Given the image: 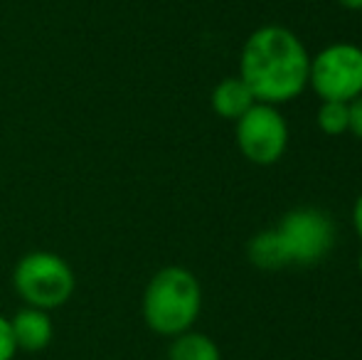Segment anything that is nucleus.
<instances>
[{
	"instance_id": "1",
	"label": "nucleus",
	"mask_w": 362,
	"mask_h": 360,
	"mask_svg": "<svg viewBox=\"0 0 362 360\" xmlns=\"http://www.w3.org/2000/svg\"><path fill=\"white\" fill-rule=\"evenodd\" d=\"M310 54L284 25H264L247 37L239 54V79L262 104H286L308 87Z\"/></svg>"
},
{
	"instance_id": "16",
	"label": "nucleus",
	"mask_w": 362,
	"mask_h": 360,
	"mask_svg": "<svg viewBox=\"0 0 362 360\" xmlns=\"http://www.w3.org/2000/svg\"><path fill=\"white\" fill-rule=\"evenodd\" d=\"M358 269H360V277H362V255H360V260H358Z\"/></svg>"
},
{
	"instance_id": "14",
	"label": "nucleus",
	"mask_w": 362,
	"mask_h": 360,
	"mask_svg": "<svg viewBox=\"0 0 362 360\" xmlns=\"http://www.w3.org/2000/svg\"><path fill=\"white\" fill-rule=\"evenodd\" d=\"M353 225H355V232H358V237L362 240V192L358 195V200H355V207H353Z\"/></svg>"
},
{
	"instance_id": "6",
	"label": "nucleus",
	"mask_w": 362,
	"mask_h": 360,
	"mask_svg": "<svg viewBox=\"0 0 362 360\" xmlns=\"http://www.w3.org/2000/svg\"><path fill=\"white\" fill-rule=\"evenodd\" d=\"M237 146L254 166H274L288 146V126L272 104H257L237 119Z\"/></svg>"
},
{
	"instance_id": "2",
	"label": "nucleus",
	"mask_w": 362,
	"mask_h": 360,
	"mask_svg": "<svg viewBox=\"0 0 362 360\" xmlns=\"http://www.w3.org/2000/svg\"><path fill=\"white\" fill-rule=\"evenodd\" d=\"M144 321L153 333L175 338L195 326L202 311V286L185 267H163L148 281L141 298Z\"/></svg>"
},
{
	"instance_id": "5",
	"label": "nucleus",
	"mask_w": 362,
	"mask_h": 360,
	"mask_svg": "<svg viewBox=\"0 0 362 360\" xmlns=\"http://www.w3.org/2000/svg\"><path fill=\"white\" fill-rule=\"evenodd\" d=\"M308 84L320 99L353 101L362 94V47L333 42L310 57Z\"/></svg>"
},
{
	"instance_id": "9",
	"label": "nucleus",
	"mask_w": 362,
	"mask_h": 360,
	"mask_svg": "<svg viewBox=\"0 0 362 360\" xmlns=\"http://www.w3.org/2000/svg\"><path fill=\"white\" fill-rule=\"evenodd\" d=\"M247 255H249V262H252L254 267H259V269L274 272V269L288 267L286 250H284V242L276 230L257 232V235L249 240Z\"/></svg>"
},
{
	"instance_id": "11",
	"label": "nucleus",
	"mask_w": 362,
	"mask_h": 360,
	"mask_svg": "<svg viewBox=\"0 0 362 360\" xmlns=\"http://www.w3.org/2000/svg\"><path fill=\"white\" fill-rule=\"evenodd\" d=\"M315 121H318V129L328 136H340L350 129V101H333L325 99L323 104L318 106V114H315Z\"/></svg>"
},
{
	"instance_id": "10",
	"label": "nucleus",
	"mask_w": 362,
	"mask_h": 360,
	"mask_svg": "<svg viewBox=\"0 0 362 360\" xmlns=\"http://www.w3.org/2000/svg\"><path fill=\"white\" fill-rule=\"evenodd\" d=\"M168 360H222V353L210 336L190 328L170 341Z\"/></svg>"
},
{
	"instance_id": "15",
	"label": "nucleus",
	"mask_w": 362,
	"mask_h": 360,
	"mask_svg": "<svg viewBox=\"0 0 362 360\" xmlns=\"http://www.w3.org/2000/svg\"><path fill=\"white\" fill-rule=\"evenodd\" d=\"M338 3L348 10H362V0H338Z\"/></svg>"
},
{
	"instance_id": "7",
	"label": "nucleus",
	"mask_w": 362,
	"mask_h": 360,
	"mask_svg": "<svg viewBox=\"0 0 362 360\" xmlns=\"http://www.w3.org/2000/svg\"><path fill=\"white\" fill-rule=\"evenodd\" d=\"M18 351L25 353H40L52 343L54 338V323L49 311L35 306H23L13 318H10Z\"/></svg>"
},
{
	"instance_id": "12",
	"label": "nucleus",
	"mask_w": 362,
	"mask_h": 360,
	"mask_svg": "<svg viewBox=\"0 0 362 360\" xmlns=\"http://www.w3.org/2000/svg\"><path fill=\"white\" fill-rule=\"evenodd\" d=\"M18 353V343H15L13 328H10V318L0 313V360H13Z\"/></svg>"
},
{
	"instance_id": "8",
	"label": "nucleus",
	"mask_w": 362,
	"mask_h": 360,
	"mask_svg": "<svg viewBox=\"0 0 362 360\" xmlns=\"http://www.w3.org/2000/svg\"><path fill=\"white\" fill-rule=\"evenodd\" d=\"M210 104L217 116H222L227 121H237L239 116H244L257 104V99L239 77H227L212 89Z\"/></svg>"
},
{
	"instance_id": "13",
	"label": "nucleus",
	"mask_w": 362,
	"mask_h": 360,
	"mask_svg": "<svg viewBox=\"0 0 362 360\" xmlns=\"http://www.w3.org/2000/svg\"><path fill=\"white\" fill-rule=\"evenodd\" d=\"M358 139H362V94L350 101V129Z\"/></svg>"
},
{
	"instance_id": "3",
	"label": "nucleus",
	"mask_w": 362,
	"mask_h": 360,
	"mask_svg": "<svg viewBox=\"0 0 362 360\" xmlns=\"http://www.w3.org/2000/svg\"><path fill=\"white\" fill-rule=\"evenodd\" d=\"M13 286L25 306L52 311L72 298L76 279L62 255L35 250L18 260L13 269Z\"/></svg>"
},
{
	"instance_id": "4",
	"label": "nucleus",
	"mask_w": 362,
	"mask_h": 360,
	"mask_svg": "<svg viewBox=\"0 0 362 360\" xmlns=\"http://www.w3.org/2000/svg\"><path fill=\"white\" fill-rule=\"evenodd\" d=\"M286 250L288 265L310 267L323 262L335 247V222L318 207H296L286 212L276 227Z\"/></svg>"
}]
</instances>
